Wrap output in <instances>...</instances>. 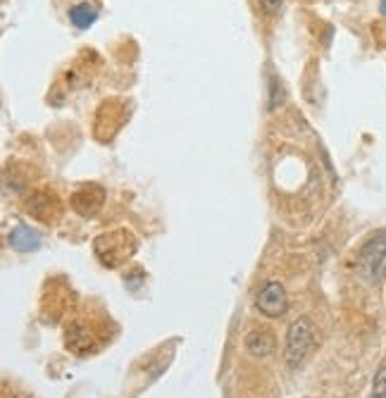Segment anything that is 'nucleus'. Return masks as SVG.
Segmentation results:
<instances>
[{
    "instance_id": "nucleus-7",
    "label": "nucleus",
    "mask_w": 386,
    "mask_h": 398,
    "mask_svg": "<svg viewBox=\"0 0 386 398\" xmlns=\"http://www.w3.org/2000/svg\"><path fill=\"white\" fill-rule=\"evenodd\" d=\"M67 346L79 355L88 353L91 351V334H88L84 327H69L67 329Z\"/></svg>"
},
{
    "instance_id": "nucleus-1",
    "label": "nucleus",
    "mask_w": 386,
    "mask_h": 398,
    "mask_svg": "<svg viewBox=\"0 0 386 398\" xmlns=\"http://www.w3.org/2000/svg\"><path fill=\"white\" fill-rule=\"evenodd\" d=\"M358 272L363 281L377 286L386 277V232H379L363 244L358 253Z\"/></svg>"
},
{
    "instance_id": "nucleus-2",
    "label": "nucleus",
    "mask_w": 386,
    "mask_h": 398,
    "mask_svg": "<svg viewBox=\"0 0 386 398\" xmlns=\"http://www.w3.org/2000/svg\"><path fill=\"white\" fill-rule=\"evenodd\" d=\"M312 343H315V327L307 317H298L291 322L286 334V348H284V360L291 370H298L303 360L310 353Z\"/></svg>"
},
{
    "instance_id": "nucleus-5",
    "label": "nucleus",
    "mask_w": 386,
    "mask_h": 398,
    "mask_svg": "<svg viewBox=\"0 0 386 398\" xmlns=\"http://www.w3.org/2000/svg\"><path fill=\"white\" fill-rule=\"evenodd\" d=\"M274 336L272 331L267 329H253L248 336H246V351H248L253 358H267V355L274 353Z\"/></svg>"
},
{
    "instance_id": "nucleus-8",
    "label": "nucleus",
    "mask_w": 386,
    "mask_h": 398,
    "mask_svg": "<svg viewBox=\"0 0 386 398\" xmlns=\"http://www.w3.org/2000/svg\"><path fill=\"white\" fill-rule=\"evenodd\" d=\"M370 398H386V365H382L377 370L375 382H372Z\"/></svg>"
},
{
    "instance_id": "nucleus-10",
    "label": "nucleus",
    "mask_w": 386,
    "mask_h": 398,
    "mask_svg": "<svg viewBox=\"0 0 386 398\" xmlns=\"http://www.w3.org/2000/svg\"><path fill=\"white\" fill-rule=\"evenodd\" d=\"M262 10L269 12V15H274V12H279V8L284 5V0H260Z\"/></svg>"
},
{
    "instance_id": "nucleus-4",
    "label": "nucleus",
    "mask_w": 386,
    "mask_h": 398,
    "mask_svg": "<svg viewBox=\"0 0 386 398\" xmlns=\"http://www.w3.org/2000/svg\"><path fill=\"white\" fill-rule=\"evenodd\" d=\"M10 248L17 251V253H32V251H39L41 246V234L36 229L27 227V225H17L15 229L10 232Z\"/></svg>"
},
{
    "instance_id": "nucleus-9",
    "label": "nucleus",
    "mask_w": 386,
    "mask_h": 398,
    "mask_svg": "<svg viewBox=\"0 0 386 398\" xmlns=\"http://www.w3.org/2000/svg\"><path fill=\"white\" fill-rule=\"evenodd\" d=\"M281 98H284V88H281V81L277 79V77H272V98H269V110H274V107L281 102Z\"/></svg>"
},
{
    "instance_id": "nucleus-6",
    "label": "nucleus",
    "mask_w": 386,
    "mask_h": 398,
    "mask_svg": "<svg viewBox=\"0 0 386 398\" xmlns=\"http://www.w3.org/2000/svg\"><path fill=\"white\" fill-rule=\"evenodd\" d=\"M95 20H98V8L93 3H79L69 10V22L74 24L76 29H91Z\"/></svg>"
},
{
    "instance_id": "nucleus-11",
    "label": "nucleus",
    "mask_w": 386,
    "mask_h": 398,
    "mask_svg": "<svg viewBox=\"0 0 386 398\" xmlns=\"http://www.w3.org/2000/svg\"><path fill=\"white\" fill-rule=\"evenodd\" d=\"M379 12H382V15L386 17V0H382V3H379Z\"/></svg>"
},
{
    "instance_id": "nucleus-3",
    "label": "nucleus",
    "mask_w": 386,
    "mask_h": 398,
    "mask_svg": "<svg viewBox=\"0 0 386 398\" xmlns=\"http://www.w3.org/2000/svg\"><path fill=\"white\" fill-rule=\"evenodd\" d=\"M255 307L262 312L265 317H281L288 307V296L286 288L279 281H267L255 296Z\"/></svg>"
}]
</instances>
